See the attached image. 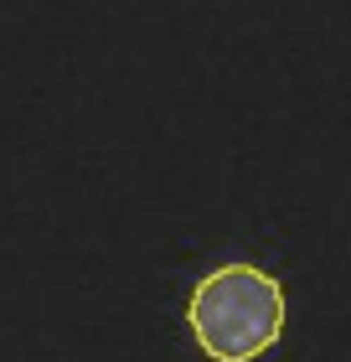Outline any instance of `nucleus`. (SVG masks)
<instances>
[{"label": "nucleus", "instance_id": "obj_1", "mask_svg": "<svg viewBox=\"0 0 351 362\" xmlns=\"http://www.w3.org/2000/svg\"><path fill=\"white\" fill-rule=\"evenodd\" d=\"M191 337L212 362H248L284 332V290L258 264H217L186 305Z\"/></svg>", "mask_w": 351, "mask_h": 362}]
</instances>
